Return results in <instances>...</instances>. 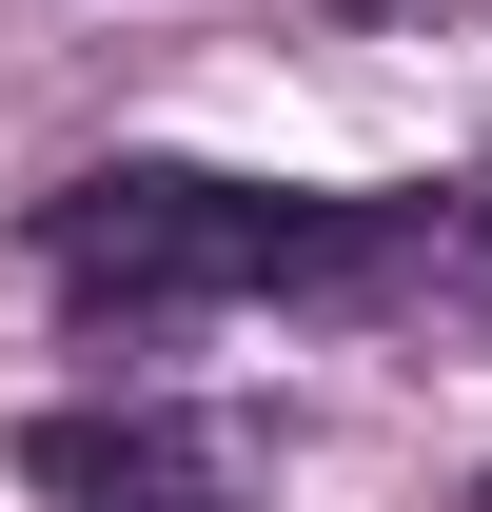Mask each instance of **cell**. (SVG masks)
I'll use <instances>...</instances> for the list:
<instances>
[{
	"mask_svg": "<svg viewBox=\"0 0 492 512\" xmlns=\"http://www.w3.org/2000/svg\"><path fill=\"white\" fill-rule=\"evenodd\" d=\"M40 276L99 335L178 316H492V197H276V178H119L40 197Z\"/></svg>",
	"mask_w": 492,
	"mask_h": 512,
	"instance_id": "obj_1",
	"label": "cell"
},
{
	"mask_svg": "<svg viewBox=\"0 0 492 512\" xmlns=\"http://www.w3.org/2000/svg\"><path fill=\"white\" fill-rule=\"evenodd\" d=\"M20 473H40L60 512H237V434H217V414H158V394H119V414H40Z\"/></svg>",
	"mask_w": 492,
	"mask_h": 512,
	"instance_id": "obj_2",
	"label": "cell"
}]
</instances>
